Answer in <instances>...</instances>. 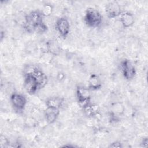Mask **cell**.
I'll list each match as a JSON object with an SVG mask.
<instances>
[{"mask_svg":"<svg viewBox=\"0 0 148 148\" xmlns=\"http://www.w3.org/2000/svg\"><path fill=\"white\" fill-rule=\"evenodd\" d=\"M102 17L101 13L97 9L89 8L86 10L84 21L86 24L90 27H98L101 23Z\"/></svg>","mask_w":148,"mask_h":148,"instance_id":"obj_2","label":"cell"},{"mask_svg":"<svg viewBox=\"0 0 148 148\" xmlns=\"http://www.w3.org/2000/svg\"><path fill=\"white\" fill-rule=\"evenodd\" d=\"M86 113L88 116H93L97 114L98 112V106L96 105L88 104L85 108H84Z\"/></svg>","mask_w":148,"mask_h":148,"instance_id":"obj_14","label":"cell"},{"mask_svg":"<svg viewBox=\"0 0 148 148\" xmlns=\"http://www.w3.org/2000/svg\"><path fill=\"white\" fill-rule=\"evenodd\" d=\"M10 101L14 108L18 111H22L27 103L25 97L20 94L14 93L10 97Z\"/></svg>","mask_w":148,"mask_h":148,"instance_id":"obj_7","label":"cell"},{"mask_svg":"<svg viewBox=\"0 0 148 148\" xmlns=\"http://www.w3.org/2000/svg\"><path fill=\"white\" fill-rule=\"evenodd\" d=\"M121 68L125 79L127 80L132 79L136 73V70L135 66L132 62L128 60H124L121 62Z\"/></svg>","mask_w":148,"mask_h":148,"instance_id":"obj_5","label":"cell"},{"mask_svg":"<svg viewBox=\"0 0 148 148\" xmlns=\"http://www.w3.org/2000/svg\"><path fill=\"white\" fill-rule=\"evenodd\" d=\"M24 86L25 91L31 95L34 94L40 89L36 78L30 73H25Z\"/></svg>","mask_w":148,"mask_h":148,"instance_id":"obj_3","label":"cell"},{"mask_svg":"<svg viewBox=\"0 0 148 148\" xmlns=\"http://www.w3.org/2000/svg\"><path fill=\"white\" fill-rule=\"evenodd\" d=\"M59 114V108L47 106L46 109L44 112V116L45 119L49 124H53V123H54L57 120Z\"/></svg>","mask_w":148,"mask_h":148,"instance_id":"obj_10","label":"cell"},{"mask_svg":"<svg viewBox=\"0 0 148 148\" xmlns=\"http://www.w3.org/2000/svg\"><path fill=\"white\" fill-rule=\"evenodd\" d=\"M63 99L60 97H51L49 98L46 102V106L48 107H53V108H60L61 106L62 105L63 103Z\"/></svg>","mask_w":148,"mask_h":148,"instance_id":"obj_13","label":"cell"},{"mask_svg":"<svg viewBox=\"0 0 148 148\" xmlns=\"http://www.w3.org/2000/svg\"><path fill=\"white\" fill-rule=\"evenodd\" d=\"M76 96L79 105L83 108L90 104V92L89 88L79 86L76 89Z\"/></svg>","mask_w":148,"mask_h":148,"instance_id":"obj_4","label":"cell"},{"mask_svg":"<svg viewBox=\"0 0 148 148\" xmlns=\"http://www.w3.org/2000/svg\"><path fill=\"white\" fill-rule=\"evenodd\" d=\"M141 146L143 147H147V145H148V140L147 138H143L141 142Z\"/></svg>","mask_w":148,"mask_h":148,"instance_id":"obj_18","label":"cell"},{"mask_svg":"<svg viewBox=\"0 0 148 148\" xmlns=\"http://www.w3.org/2000/svg\"><path fill=\"white\" fill-rule=\"evenodd\" d=\"M3 144L5 145V147H6V145L8 144V140L6 138L5 136L1 135V147H2Z\"/></svg>","mask_w":148,"mask_h":148,"instance_id":"obj_16","label":"cell"},{"mask_svg":"<svg viewBox=\"0 0 148 148\" xmlns=\"http://www.w3.org/2000/svg\"><path fill=\"white\" fill-rule=\"evenodd\" d=\"M109 147H121L122 145L120 142L116 141V142H114L112 144H110Z\"/></svg>","mask_w":148,"mask_h":148,"instance_id":"obj_17","label":"cell"},{"mask_svg":"<svg viewBox=\"0 0 148 148\" xmlns=\"http://www.w3.org/2000/svg\"><path fill=\"white\" fill-rule=\"evenodd\" d=\"M25 73H30L36 78L39 84L40 89L44 87L47 82V76L41 70L36 67H28V70Z\"/></svg>","mask_w":148,"mask_h":148,"instance_id":"obj_6","label":"cell"},{"mask_svg":"<svg viewBox=\"0 0 148 148\" xmlns=\"http://www.w3.org/2000/svg\"><path fill=\"white\" fill-rule=\"evenodd\" d=\"M51 12H52L51 6L50 5H46L43 7V8L41 12V13L43 16H49L51 14Z\"/></svg>","mask_w":148,"mask_h":148,"instance_id":"obj_15","label":"cell"},{"mask_svg":"<svg viewBox=\"0 0 148 148\" xmlns=\"http://www.w3.org/2000/svg\"><path fill=\"white\" fill-rule=\"evenodd\" d=\"M43 16L41 12L35 10L31 12L25 17L24 28L28 32L34 31L38 32H45L47 31V27L43 21Z\"/></svg>","mask_w":148,"mask_h":148,"instance_id":"obj_1","label":"cell"},{"mask_svg":"<svg viewBox=\"0 0 148 148\" xmlns=\"http://www.w3.org/2000/svg\"><path fill=\"white\" fill-rule=\"evenodd\" d=\"M105 12L108 17L114 18L121 14V8L120 5L116 1L108 3L105 7Z\"/></svg>","mask_w":148,"mask_h":148,"instance_id":"obj_9","label":"cell"},{"mask_svg":"<svg viewBox=\"0 0 148 148\" xmlns=\"http://www.w3.org/2000/svg\"><path fill=\"white\" fill-rule=\"evenodd\" d=\"M56 28L61 36L66 37L69 34L70 29L68 20L65 17L59 18L56 22Z\"/></svg>","mask_w":148,"mask_h":148,"instance_id":"obj_8","label":"cell"},{"mask_svg":"<svg viewBox=\"0 0 148 148\" xmlns=\"http://www.w3.org/2000/svg\"><path fill=\"white\" fill-rule=\"evenodd\" d=\"M101 82L99 77L95 74H92L88 80L89 89L95 90L101 87Z\"/></svg>","mask_w":148,"mask_h":148,"instance_id":"obj_12","label":"cell"},{"mask_svg":"<svg viewBox=\"0 0 148 148\" xmlns=\"http://www.w3.org/2000/svg\"><path fill=\"white\" fill-rule=\"evenodd\" d=\"M120 21L124 28H128L134 24L135 19L133 14L127 12L120 14Z\"/></svg>","mask_w":148,"mask_h":148,"instance_id":"obj_11","label":"cell"}]
</instances>
